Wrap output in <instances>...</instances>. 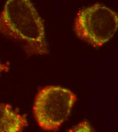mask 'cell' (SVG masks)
<instances>
[{
  "instance_id": "obj_2",
  "label": "cell",
  "mask_w": 118,
  "mask_h": 132,
  "mask_svg": "<svg viewBox=\"0 0 118 132\" xmlns=\"http://www.w3.org/2000/svg\"><path fill=\"white\" fill-rule=\"evenodd\" d=\"M76 100L75 94L66 88L57 85L42 88L33 105L38 125L45 131L58 130L67 119Z\"/></svg>"
},
{
  "instance_id": "obj_5",
  "label": "cell",
  "mask_w": 118,
  "mask_h": 132,
  "mask_svg": "<svg viewBox=\"0 0 118 132\" xmlns=\"http://www.w3.org/2000/svg\"><path fill=\"white\" fill-rule=\"evenodd\" d=\"M9 67L7 63H4L0 60V76L3 72H8Z\"/></svg>"
},
{
  "instance_id": "obj_1",
  "label": "cell",
  "mask_w": 118,
  "mask_h": 132,
  "mask_svg": "<svg viewBox=\"0 0 118 132\" xmlns=\"http://www.w3.org/2000/svg\"><path fill=\"white\" fill-rule=\"evenodd\" d=\"M0 34L19 44L28 56L49 53L43 22L31 0L6 1Z\"/></svg>"
},
{
  "instance_id": "obj_4",
  "label": "cell",
  "mask_w": 118,
  "mask_h": 132,
  "mask_svg": "<svg viewBox=\"0 0 118 132\" xmlns=\"http://www.w3.org/2000/svg\"><path fill=\"white\" fill-rule=\"evenodd\" d=\"M25 116L15 111L8 104H0V132H19L27 127Z\"/></svg>"
},
{
  "instance_id": "obj_3",
  "label": "cell",
  "mask_w": 118,
  "mask_h": 132,
  "mask_svg": "<svg viewBox=\"0 0 118 132\" xmlns=\"http://www.w3.org/2000/svg\"><path fill=\"white\" fill-rule=\"evenodd\" d=\"M78 38L94 47H101L118 30V13L100 4L80 10L74 23Z\"/></svg>"
}]
</instances>
